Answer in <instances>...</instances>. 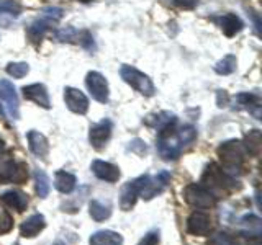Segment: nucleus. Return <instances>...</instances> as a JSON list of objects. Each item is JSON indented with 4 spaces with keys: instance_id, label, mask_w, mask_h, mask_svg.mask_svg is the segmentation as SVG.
<instances>
[{
    "instance_id": "obj_40",
    "label": "nucleus",
    "mask_w": 262,
    "mask_h": 245,
    "mask_svg": "<svg viewBox=\"0 0 262 245\" xmlns=\"http://www.w3.org/2000/svg\"><path fill=\"white\" fill-rule=\"evenodd\" d=\"M15 245H18V243H15Z\"/></svg>"
},
{
    "instance_id": "obj_12",
    "label": "nucleus",
    "mask_w": 262,
    "mask_h": 245,
    "mask_svg": "<svg viewBox=\"0 0 262 245\" xmlns=\"http://www.w3.org/2000/svg\"><path fill=\"white\" fill-rule=\"evenodd\" d=\"M112 136V121L110 119H102L97 125L90 126V133H89V141L97 151H100L105 145V142L108 141Z\"/></svg>"
},
{
    "instance_id": "obj_28",
    "label": "nucleus",
    "mask_w": 262,
    "mask_h": 245,
    "mask_svg": "<svg viewBox=\"0 0 262 245\" xmlns=\"http://www.w3.org/2000/svg\"><path fill=\"white\" fill-rule=\"evenodd\" d=\"M177 137H179V142L182 144V147L190 145L195 139H196V129L193 126H184L177 131Z\"/></svg>"
},
{
    "instance_id": "obj_36",
    "label": "nucleus",
    "mask_w": 262,
    "mask_h": 245,
    "mask_svg": "<svg viewBox=\"0 0 262 245\" xmlns=\"http://www.w3.org/2000/svg\"><path fill=\"white\" fill-rule=\"evenodd\" d=\"M139 245H159V234L158 232H149L144 235Z\"/></svg>"
},
{
    "instance_id": "obj_23",
    "label": "nucleus",
    "mask_w": 262,
    "mask_h": 245,
    "mask_svg": "<svg viewBox=\"0 0 262 245\" xmlns=\"http://www.w3.org/2000/svg\"><path fill=\"white\" fill-rule=\"evenodd\" d=\"M138 200V194L135 191L133 185H131V182H128L125 186L121 188V194H120V208L123 211H129L131 208L135 206V203Z\"/></svg>"
},
{
    "instance_id": "obj_25",
    "label": "nucleus",
    "mask_w": 262,
    "mask_h": 245,
    "mask_svg": "<svg viewBox=\"0 0 262 245\" xmlns=\"http://www.w3.org/2000/svg\"><path fill=\"white\" fill-rule=\"evenodd\" d=\"M236 56L233 54H228L225 56L223 59L218 61L216 65H215V72L220 74V76H229V74H233L236 70Z\"/></svg>"
},
{
    "instance_id": "obj_9",
    "label": "nucleus",
    "mask_w": 262,
    "mask_h": 245,
    "mask_svg": "<svg viewBox=\"0 0 262 245\" xmlns=\"http://www.w3.org/2000/svg\"><path fill=\"white\" fill-rule=\"evenodd\" d=\"M85 85L94 100H97L98 103L108 102V82H106V79L100 72H89L85 77Z\"/></svg>"
},
{
    "instance_id": "obj_11",
    "label": "nucleus",
    "mask_w": 262,
    "mask_h": 245,
    "mask_svg": "<svg viewBox=\"0 0 262 245\" xmlns=\"http://www.w3.org/2000/svg\"><path fill=\"white\" fill-rule=\"evenodd\" d=\"M64 102L66 106L77 114H85L89 111V100L87 96L80 92V90L74 87H66L64 88Z\"/></svg>"
},
{
    "instance_id": "obj_8",
    "label": "nucleus",
    "mask_w": 262,
    "mask_h": 245,
    "mask_svg": "<svg viewBox=\"0 0 262 245\" xmlns=\"http://www.w3.org/2000/svg\"><path fill=\"white\" fill-rule=\"evenodd\" d=\"M28 178V167L23 162H16L10 157L0 160V180L12 183H23Z\"/></svg>"
},
{
    "instance_id": "obj_19",
    "label": "nucleus",
    "mask_w": 262,
    "mask_h": 245,
    "mask_svg": "<svg viewBox=\"0 0 262 245\" xmlns=\"http://www.w3.org/2000/svg\"><path fill=\"white\" fill-rule=\"evenodd\" d=\"M144 122L147 126L161 131L167 126L177 125V116L176 114H172L170 111H161V113H154V114H149V116H146Z\"/></svg>"
},
{
    "instance_id": "obj_37",
    "label": "nucleus",
    "mask_w": 262,
    "mask_h": 245,
    "mask_svg": "<svg viewBox=\"0 0 262 245\" xmlns=\"http://www.w3.org/2000/svg\"><path fill=\"white\" fill-rule=\"evenodd\" d=\"M4 149H5V144H4V141H2V139H0V154L4 152Z\"/></svg>"
},
{
    "instance_id": "obj_13",
    "label": "nucleus",
    "mask_w": 262,
    "mask_h": 245,
    "mask_svg": "<svg viewBox=\"0 0 262 245\" xmlns=\"http://www.w3.org/2000/svg\"><path fill=\"white\" fill-rule=\"evenodd\" d=\"M187 231L192 235H208L211 231V219L200 211L192 212L187 219Z\"/></svg>"
},
{
    "instance_id": "obj_16",
    "label": "nucleus",
    "mask_w": 262,
    "mask_h": 245,
    "mask_svg": "<svg viewBox=\"0 0 262 245\" xmlns=\"http://www.w3.org/2000/svg\"><path fill=\"white\" fill-rule=\"evenodd\" d=\"M213 21L218 24L226 36H234L236 33H239L244 27L241 18L234 13H225L221 16H216V18H213Z\"/></svg>"
},
{
    "instance_id": "obj_7",
    "label": "nucleus",
    "mask_w": 262,
    "mask_h": 245,
    "mask_svg": "<svg viewBox=\"0 0 262 245\" xmlns=\"http://www.w3.org/2000/svg\"><path fill=\"white\" fill-rule=\"evenodd\" d=\"M0 110H2L8 118L16 121L20 118V103L18 95L10 80H0Z\"/></svg>"
},
{
    "instance_id": "obj_18",
    "label": "nucleus",
    "mask_w": 262,
    "mask_h": 245,
    "mask_svg": "<svg viewBox=\"0 0 262 245\" xmlns=\"http://www.w3.org/2000/svg\"><path fill=\"white\" fill-rule=\"evenodd\" d=\"M28 139V147L30 151L36 155L39 159H46L49 154V144L48 139L39 133V131H30L27 134Z\"/></svg>"
},
{
    "instance_id": "obj_20",
    "label": "nucleus",
    "mask_w": 262,
    "mask_h": 245,
    "mask_svg": "<svg viewBox=\"0 0 262 245\" xmlns=\"http://www.w3.org/2000/svg\"><path fill=\"white\" fill-rule=\"evenodd\" d=\"M2 203H5L8 208H13L18 212L25 211L28 206V198L27 194L20 190H10V191H5L2 196H0Z\"/></svg>"
},
{
    "instance_id": "obj_35",
    "label": "nucleus",
    "mask_w": 262,
    "mask_h": 245,
    "mask_svg": "<svg viewBox=\"0 0 262 245\" xmlns=\"http://www.w3.org/2000/svg\"><path fill=\"white\" fill-rule=\"evenodd\" d=\"M174 5L184 8V10H192V8L199 5V0H174Z\"/></svg>"
},
{
    "instance_id": "obj_1",
    "label": "nucleus",
    "mask_w": 262,
    "mask_h": 245,
    "mask_svg": "<svg viewBox=\"0 0 262 245\" xmlns=\"http://www.w3.org/2000/svg\"><path fill=\"white\" fill-rule=\"evenodd\" d=\"M169 182H170V174L166 170H162L154 177L152 175L138 177L136 180L131 182V185H133L139 198L147 201V200H152L154 196H158L159 193H162V190L169 185Z\"/></svg>"
},
{
    "instance_id": "obj_24",
    "label": "nucleus",
    "mask_w": 262,
    "mask_h": 245,
    "mask_svg": "<svg viewBox=\"0 0 262 245\" xmlns=\"http://www.w3.org/2000/svg\"><path fill=\"white\" fill-rule=\"evenodd\" d=\"M89 212L95 220L100 223V220H105V219L110 217L112 209H110L108 204H103L102 201L94 200V201H90V204H89Z\"/></svg>"
},
{
    "instance_id": "obj_14",
    "label": "nucleus",
    "mask_w": 262,
    "mask_h": 245,
    "mask_svg": "<svg viewBox=\"0 0 262 245\" xmlns=\"http://www.w3.org/2000/svg\"><path fill=\"white\" fill-rule=\"evenodd\" d=\"M23 96L27 100L36 103L43 108H51V100H49V95H48V90L43 84H31L23 87Z\"/></svg>"
},
{
    "instance_id": "obj_33",
    "label": "nucleus",
    "mask_w": 262,
    "mask_h": 245,
    "mask_svg": "<svg viewBox=\"0 0 262 245\" xmlns=\"http://www.w3.org/2000/svg\"><path fill=\"white\" fill-rule=\"evenodd\" d=\"M241 224H244L246 227H249V235H252V231L259 234L260 232V219L254 214H248L241 219Z\"/></svg>"
},
{
    "instance_id": "obj_3",
    "label": "nucleus",
    "mask_w": 262,
    "mask_h": 245,
    "mask_svg": "<svg viewBox=\"0 0 262 245\" xmlns=\"http://www.w3.org/2000/svg\"><path fill=\"white\" fill-rule=\"evenodd\" d=\"M62 8L59 7H46L43 12H41L39 18L33 21L28 27V36L33 43H38V41L43 39V36L51 30L53 24L59 23L62 18Z\"/></svg>"
},
{
    "instance_id": "obj_30",
    "label": "nucleus",
    "mask_w": 262,
    "mask_h": 245,
    "mask_svg": "<svg viewBox=\"0 0 262 245\" xmlns=\"http://www.w3.org/2000/svg\"><path fill=\"white\" fill-rule=\"evenodd\" d=\"M0 13H10L18 16L21 13V5L16 0H0Z\"/></svg>"
},
{
    "instance_id": "obj_15",
    "label": "nucleus",
    "mask_w": 262,
    "mask_h": 245,
    "mask_svg": "<svg viewBox=\"0 0 262 245\" xmlns=\"http://www.w3.org/2000/svg\"><path fill=\"white\" fill-rule=\"evenodd\" d=\"M92 172L97 178L105 180V182H110V183L118 182V178H120V168L115 167L110 162H105V160H94Z\"/></svg>"
},
{
    "instance_id": "obj_32",
    "label": "nucleus",
    "mask_w": 262,
    "mask_h": 245,
    "mask_svg": "<svg viewBox=\"0 0 262 245\" xmlns=\"http://www.w3.org/2000/svg\"><path fill=\"white\" fill-rule=\"evenodd\" d=\"M207 245H234V239L226 232H216L215 235L210 237Z\"/></svg>"
},
{
    "instance_id": "obj_38",
    "label": "nucleus",
    "mask_w": 262,
    "mask_h": 245,
    "mask_svg": "<svg viewBox=\"0 0 262 245\" xmlns=\"http://www.w3.org/2000/svg\"><path fill=\"white\" fill-rule=\"evenodd\" d=\"M80 2H90V0H80Z\"/></svg>"
},
{
    "instance_id": "obj_22",
    "label": "nucleus",
    "mask_w": 262,
    "mask_h": 245,
    "mask_svg": "<svg viewBox=\"0 0 262 245\" xmlns=\"http://www.w3.org/2000/svg\"><path fill=\"white\" fill-rule=\"evenodd\" d=\"M76 183H77L76 177H74L72 174H69V172H64V170L56 172V175H54V186H56L57 191H61L64 194H69V193L74 191Z\"/></svg>"
},
{
    "instance_id": "obj_29",
    "label": "nucleus",
    "mask_w": 262,
    "mask_h": 245,
    "mask_svg": "<svg viewBox=\"0 0 262 245\" xmlns=\"http://www.w3.org/2000/svg\"><path fill=\"white\" fill-rule=\"evenodd\" d=\"M7 74L13 79H21L30 72V65L27 62H10L7 65Z\"/></svg>"
},
{
    "instance_id": "obj_31",
    "label": "nucleus",
    "mask_w": 262,
    "mask_h": 245,
    "mask_svg": "<svg viewBox=\"0 0 262 245\" xmlns=\"http://www.w3.org/2000/svg\"><path fill=\"white\" fill-rule=\"evenodd\" d=\"M12 227H13V217L10 216V212L0 208V235L10 232Z\"/></svg>"
},
{
    "instance_id": "obj_21",
    "label": "nucleus",
    "mask_w": 262,
    "mask_h": 245,
    "mask_svg": "<svg viewBox=\"0 0 262 245\" xmlns=\"http://www.w3.org/2000/svg\"><path fill=\"white\" fill-rule=\"evenodd\" d=\"M90 245H123V237L113 231H98L90 235Z\"/></svg>"
},
{
    "instance_id": "obj_6",
    "label": "nucleus",
    "mask_w": 262,
    "mask_h": 245,
    "mask_svg": "<svg viewBox=\"0 0 262 245\" xmlns=\"http://www.w3.org/2000/svg\"><path fill=\"white\" fill-rule=\"evenodd\" d=\"M184 198L187 204L196 209H210L216 204V196L207 190L202 183H190L185 186Z\"/></svg>"
},
{
    "instance_id": "obj_5",
    "label": "nucleus",
    "mask_w": 262,
    "mask_h": 245,
    "mask_svg": "<svg viewBox=\"0 0 262 245\" xmlns=\"http://www.w3.org/2000/svg\"><path fill=\"white\" fill-rule=\"evenodd\" d=\"M120 76L128 85H131L136 92H139L141 95L152 96L156 93V87L152 84V80L147 77L146 74H143L141 70L133 67V65H121Z\"/></svg>"
},
{
    "instance_id": "obj_39",
    "label": "nucleus",
    "mask_w": 262,
    "mask_h": 245,
    "mask_svg": "<svg viewBox=\"0 0 262 245\" xmlns=\"http://www.w3.org/2000/svg\"><path fill=\"white\" fill-rule=\"evenodd\" d=\"M56 245H62V243H56Z\"/></svg>"
},
{
    "instance_id": "obj_10",
    "label": "nucleus",
    "mask_w": 262,
    "mask_h": 245,
    "mask_svg": "<svg viewBox=\"0 0 262 245\" xmlns=\"http://www.w3.org/2000/svg\"><path fill=\"white\" fill-rule=\"evenodd\" d=\"M56 38L61 41V43H77L82 44L87 49L94 47V39L90 36L89 31H79L72 27H66L56 33Z\"/></svg>"
},
{
    "instance_id": "obj_4",
    "label": "nucleus",
    "mask_w": 262,
    "mask_h": 245,
    "mask_svg": "<svg viewBox=\"0 0 262 245\" xmlns=\"http://www.w3.org/2000/svg\"><path fill=\"white\" fill-rule=\"evenodd\" d=\"M233 178L229 177L226 172L220 170L218 165L215 163H210V165L205 168L203 175H202V185L210 190L215 196L218 194H223L226 190L233 186Z\"/></svg>"
},
{
    "instance_id": "obj_2",
    "label": "nucleus",
    "mask_w": 262,
    "mask_h": 245,
    "mask_svg": "<svg viewBox=\"0 0 262 245\" xmlns=\"http://www.w3.org/2000/svg\"><path fill=\"white\" fill-rule=\"evenodd\" d=\"M246 147L239 141H226L218 147V157L223 162V168L228 174L239 172L244 162Z\"/></svg>"
},
{
    "instance_id": "obj_34",
    "label": "nucleus",
    "mask_w": 262,
    "mask_h": 245,
    "mask_svg": "<svg viewBox=\"0 0 262 245\" xmlns=\"http://www.w3.org/2000/svg\"><path fill=\"white\" fill-rule=\"evenodd\" d=\"M129 151L136 152L138 155H143V154H146L147 147H146V144L141 141V139H135L133 142H129Z\"/></svg>"
},
{
    "instance_id": "obj_17",
    "label": "nucleus",
    "mask_w": 262,
    "mask_h": 245,
    "mask_svg": "<svg viewBox=\"0 0 262 245\" xmlns=\"http://www.w3.org/2000/svg\"><path fill=\"white\" fill-rule=\"evenodd\" d=\"M45 226H46L45 216L36 212V214H31L27 220H23V224L20 226V234H21V237L31 239V237H36L41 231H43Z\"/></svg>"
},
{
    "instance_id": "obj_27",
    "label": "nucleus",
    "mask_w": 262,
    "mask_h": 245,
    "mask_svg": "<svg viewBox=\"0 0 262 245\" xmlns=\"http://www.w3.org/2000/svg\"><path fill=\"white\" fill-rule=\"evenodd\" d=\"M260 131L257 129H252L246 134V144L244 147L248 149L252 155H259L260 152Z\"/></svg>"
},
{
    "instance_id": "obj_26",
    "label": "nucleus",
    "mask_w": 262,
    "mask_h": 245,
    "mask_svg": "<svg viewBox=\"0 0 262 245\" xmlns=\"http://www.w3.org/2000/svg\"><path fill=\"white\" fill-rule=\"evenodd\" d=\"M35 182H36V193L39 198H46L51 190V183H49V178L43 170H36L35 172Z\"/></svg>"
}]
</instances>
